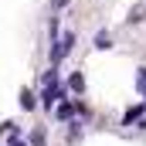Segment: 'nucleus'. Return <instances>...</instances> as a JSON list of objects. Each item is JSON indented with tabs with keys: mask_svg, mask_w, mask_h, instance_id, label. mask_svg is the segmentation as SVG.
Instances as JSON below:
<instances>
[{
	"mask_svg": "<svg viewBox=\"0 0 146 146\" xmlns=\"http://www.w3.org/2000/svg\"><path fill=\"white\" fill-rule=\"evenodd\" d=\"M75 115H78V106H75V102H68V99H61V102H58V109H54V119L68 126Z\"/></svg>",
	"mask_w": 146,
	"mask_h": 146,
	"instance_id": "1",
	"label": "nucleus"
},
{
	"mask_svg": "<svg viewBox=\"0 0 146 146\" xmlns=\"http://www.w3.org/2000/svg\"><path fill=\"white\" fill-rule=\"evenodd\" d=\"M68 54H72V51H68V48L61 44V37H58V41L51 44V58H48V61H51V68H58V65H61V61H65Z\"/></svg>",
	"mask_w": 146,
	"mask_h": 146,
	"instance_id": "2",
	"label": "nucleus"
},
{
	"mask_svg": "<svg viewBox=\"0 0 146 146\" xmlns=\"http://www.w3.org/2000/svg\"><path fill=\"white\" fill-rule=\"evenodd\" d=\"M146 115V106H129V109L122 112V126H133V122H139Z\"/></svg>",
	"mask_w": 146,
	"mask_h": 146,
	"instance_id": "3",
	"label": "nucleus"
},
{
	"mask_svg": "<svg viewBox=\"0 0 146 146\" xmlns=\"http://www.w3.org/2000/svg\"><path fill=\"white\" fill-rule=\"evenodd\" d=\"M27 146H48V129L44 126H34L27 133Z\"/></svg>",
	"mask_w": 146,
	"mask_h": 146,
	"instance_id": "4",
	"label": "nucleus"
},
{
	"mask_svg": "<svg viewBox=\"0 0 146 146\" xmlns=\"http://www.w3.org/2000/svg\"><path fill=\"white\" fill-rule=\"evenodd\" d=\"M65 85H68L72 92H78V95H82V92H85V75H82V72H72V75H68V82H65Z\"/></svg>",
	"mask_w": 146,
	"mask_h": 146,
	"instance_id": "5",
	"label": "nucleus"
},
{
	"mask_svg": "<svg viewBox=\"0 0 146 146\" xmlns=\"http://www.w3.org/2000/svg\"><path fill=\"white\" fill-rule=\"evenodd\" d=\"M21 106H24V112H34V109H37V99H34V92H31V88H24V92H21Z\"/></svg>",
	"mask_w": 146,
	"mask_h": 146,
	"instance_id": "6",
	"label": "nucleus"
},
{
	"mask_svg": "<svg viewBox=\"0 0 146 146\" xmlns=\"http://www.w3.org/2000/svg\"><path fill=\"white\" fill-rule=\"evenodd\" d=\"M136 92L146 99V65H139V68H136Z\"/></svg>",
	"mask_w": 146,
	"mask_h": 146,
	"instance_id": "7",
	"label": "nucleus"
},
{
	"mask_svg": "<svg viewBox=\"0 0 146 146\" xmlns=\"http://www.w3.org/2000/svg\"><path fill=\"white\" fill-rule=\"evenodd\" d=\"M58 82V68H48V72L41 75V88H48V85H54Z\"/></svg>",
	"mask_w": 146,
	"mask_h": 146,
	"instance_id": "8",
	"label": "nucleus"
},
{
	"mask_svg": "<svg viewBox=\"0 0 146 146\" xmlns=\"http://www.w3.org/2000/svg\"><path fill=\"white\" fill-rule=\"evenodd\" d=\"M7 146H27L24 139H21V129H17V126L10 129V143H7Z\"/></svg>",
	"mask_w": 146,
	"mask_h": 146,
	"instance_id": "9",
	"label": "nucleus"
},
{
	"mask_svg": "<svg viewBox=\"0 0 146 146\" xmlns=\"http://www.w3.org/2000/svg\"><path fill=\"white\" fill-rule=\"evenodd\" d=\"M95 48H102V51L112 48V37H109V34H99V37H95Z\"/></svg>",
	"mask_w": 146,
	"mask_h": 146,
	"instance_id": "10",
	"label": "nucleus"
},
{
	"mask_svg": "<svg viewBox=\"0 0 146 146\" xmlns=\"http://www.w3.org/2000/svg\"><path fill=\"white\" fill-rule=\"evenodd\" d=\"M143 17H146V7H136V10L129 14V24H136V21H143Z\"/></svg>",
	"mask_w": 146,
	"mask_h": 146,
	"instance_id": "11",
	"label": "nucleus"
},
{
	"mask_svg": "<svg viewBox=\"0 0 146 146\" xmlns=\"http://www.w3.org/2000/svg\"><path fill=\"white\" fill-rule=\"evenodd\" d=\"M68 3H72V0H54V10H65Z\"/></svg>",
	"mask_w": 146,
	"mask_h": 146,
	"instance_id": "12",
	"label": "nucleus"
}]
</instances>
